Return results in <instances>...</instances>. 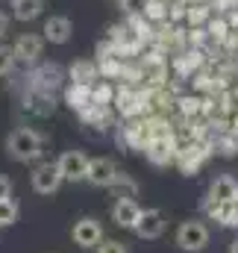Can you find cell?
<instances>
[{"instance_id": "obj_5", "label": "cell", "mask_w": 238, "mask_h": 253, "mask_svg": "<svg viewBox=\"0 0 238 253\" xmlns=\"http://www.w3.org/2000/svg\"><path fill=\"white\" fill-rule=\"evenodd\" d=\"M118 180H120V171L112 159H91V165H88V183L109 189V186H115Z\"/></svg>"}, {"instance_id": "obj_22", "label": "cell", "mask_w": 238, "mask_h": 253, "mask_svg": "<svg viewBox=\"0 0 238 253\" xmlns=\"http://www.w3.org/2000/svg\"><path fill=\"white\" fill-rule=\"evenodd\" d=\"M233 206H236V209H238V194H236V200H233Z\"/></svg>"}, {"instance_id": "obj_11", "label": "cell", "mask_w": 238, "mask_h": 253, "mask_svg": "<svg viewBox=\"0 0 238 253\" xmlns=\"http://www.w3.org/2000/svg\"><path fill=\"white\" fill-rule=\"evenodd\" d=\"M236 194H238V183L230 177V174H224V177H218V180L212 183L209 200H215V203H233Z\"/></svg>"}, {"instance_id": "obj_19", "label": "cell", "mask_w": 238, "mask_h": 253, "mask_svg": "<svg viewBox=\"0 0 238 253\" xmlns=\"http://www.w3.org/2000/svg\"><path fill=\"white\" fill-rule=\"evenodd\" d=\"M9 194H12V180H9V177H3V174H0V200H6V197H9Z\"/></svg>"}, {"instance_id": "obj_10", "label": "cell", "mask_w": 238, "mask_h": 253, "mask_svg": "<svg viewBox=\"0 0 238 253\" xmlns=\"http://www.w3.org/2000/svg\"><path fill=\"white\" fill-rule=\"evenodd\" d=\"M44 39L50 42V44H65L68 39H71V33H74V27H71V21L68 18H62V15H53V18H47L44 21Z\"/></svg>"}, {"instance_id": "obj_2", "label": "cell", "mask_w": 238, "mask_h": 253, "mask_svg": "<svg viewBox=\"0 0 238 253\" xmlns=\"http://www.w3.org/2000/svg\"><path fill=\"white\" fill-rule=\"evenodd\" d=\"M177 245L185 253H200L209 245V227L203 221H182L177 230Z\"/></svg>"}, {"instance_id": "obj_20", "label": "cell", "mask_w": 238, "mask_h": 253, "mask_svg": "<svg viewBox=\"0 0 238 253\" xmlns=\"http://www.w3.org/2000/svg\"><path fill=\"white\" fill-rule=\"evenodd\" d=\"M6 33H9V18H6V15L0 12V39H3Z\"/></svg>"}, {"instance_id": "obj_4", "label": "cell", "mask_w": 238, "mask_h": 253, "mask_svg": "<svg viewBox=\"0 0 238 253\" xmlns=\"http://www.w3.org/2000/svg\"><path fill=\"white\" fill-rule=\"evenodd\" d=\"M71 236H74V245H79V248H97L100 242H103V227L94 221V218H79L77 224H74V230H71Z\"/></svg>"}, {"instance_id": "obj_18", "label": "cell", "mask_w": 238, "mask_h": 253, "mask_svg": "<svg viewBox=\"0 0 238 253\" xmlns=\"http://www.w3.org/2000/svg\"><path fill=\"white\" fill-rule=\"evenodd\" d=\"M120 6L126 12H141V9H147V0H120Z\"/></svg>"}, {"instance_id": "obj_13", "label": "cell", "mask_w": 238, "mask_h": 253, "mask_svg": "<svg viewBox=\"0 0 238 253\" xmlns=\"http://www.w3.org/2000/svg\"><path fill=\"white\" fill-rule=\"evenodd\" d=\"M212 215H215V221H221L224 227H238V209L233 203H215V200H209V206H206Z\"/></svg>"}, {"instance_id": "obj_17", "label": "cell", "mask_w": 238, "mask_h": 253, "mask_svg": "<svg viewBox=\"0 0 238 253\" xmlns=\"http://www.w3.org/2000/svg\"><path fill=\"white\" fill-rule=\"evenodd\" d=\"M97 253H126V248L120 242H115V239H106V242L97 245Z\"/></svg>"}, {"instance_id": "obj_1", "label": "cell", "mask_w": 238, "mask_h": 253, "mask_svg": "<svg viewBox=\"0 0 238 253\" xmlns=\"http://www.w3.org/2000/svg\"><path fill=\"white\" fill-rule=\"evenodd\" d=\"M6 150H9V156L18 159V162H33V159L41 156V135H39L36 129L21 126V129H15V132L6 138Z\"/></svg>"}, {"instance_id": "obj_3", "label": "cell", "mask_w": 238, "mask_h": 253, "mask_svg": "<svg viewBox=\"0 0 238 253\" xmlns=\"http://www.w3.org/2000/svg\"><path fill=\"white\" fill-rule=\"evenodd\" d=\"M88 165L91 159L82 153V150H65L56 162L62 180H71V183H79V180H88Z\"/></svg>"}, {"instance_id": "obj_12", "label": "cell", "mask_w": 238, "mask_h": 253, "mask_svg": "<svg viewBox=\"0 0 238 253\" xmlns=\"http://www.w3.org/2000/svg\"><path fill=\"white\" fill-rule=\"evenodd\" d=\"M44 9V0H12V15L18 21H33Z\"/></svg>"}, {"instance_id": "obj_9", "label": "cell", "mask_w": 238, "mask_h": 253, "mask_svg": "<svg viewBox=\"0 0 238 253\" xmlns=\"http://www.w3.org/2000/svg\"><path fill=\"white\" fill-rule=\"evenodd\" d=\"M41 47H44V42H41L39 36H33V33H24V36L15 42L12 53H15V59H21V62H39V56H41Z\"/></svg>"}, {"instance_id": "obj_8", "label": "cell", "mask_w": 238, "mask_h": 253, "mask_svg": "<svg viewBox=\"0 0 238 253\" xmlns=\"http://www.w3.org/2000/svg\"><path fill=\"white\" fill-rule=\"evenodd\" d=\"M62 186V174L56 165H39L33 171V189L39 194H53Z\"/></svg>"}, {"instance_id": "obj_16", "label": "cell", "mask_w": 238, "mask_h": 253, "mask_svg": "<svg viewBox=\"0 0 238 253\" xmlns=\"http://www.w3.org/2000/svg\"><path fill=\"white\" fill-rule=\"evenodd\" d=\"M12 65H15V53H12V47H3V44H0V77L9 74Z\"/></svg>"}, {"instance_id": "obj_21", "label": "cell", "mask_w": 238, "mask_h": 253, "mask_svg": "<svg viewBox=\"0 0 238 253\" xmlns=\"http://www.w3.org/2000/svg\"><path fill=\"white\" fill-rule=\"evenodd\" d=\"M230 253H238V239L233 242V245H230Z\"/></svg>"}, {"instance_id": "obj_15", "label": "cell", "mask_w": 238, "mask_h": 253, "mask_svg": "<svg viewBox=\"0 0 238 253\" xmlns=\"http://www.w3.org/2000/svg\"><path fill=\"white\" fill-rule=\"evenodd\" d=\"M18 221V203L12 197L0 200V227H12Z\"/></svg>"}, {"instance_id": "obj_14", "label": "cell", "mask_w": 238, "mask_h": 253, "mask_svg": "<svg viewBox=\"0 0 238 253\" xmlns=\"http://www.w3.org/2000/svg\"><path fill=\"white\" fill-rule=\"evenodd\" d=\"M147 156H150V162L165 165L171 159V141L168 138H150L147 141Z\"/></svg>"}, {"instance_id": "obj_7", "label": "cell", "mask_w": 238, "mask_h": 253, "mask_svg": "<svg viewBox=\"0 0 238 253\" xmlns=\"http://www.w3.org/2000/svg\"><path fill=\"white\" fill-rule=\"evenodd\" d=\"M165 233V215L159 209H141V218L135 224L138 239H159Z\"/></svg>"}, {"instance_id": "obj_6", "label": "cell", "mask_w": 238, "mask_h": 253, "mask_svg": "<svg viewBox=\"0 0 238 253\" xmlns=\"http://www.w3.org/2000/svg\"><path fill=\"white\" fill-rule=\"evenodd\" d=\"M138 218H141V206H138L132 197H118V200H115V206H112V221H115L118 227L135 230Z\"/></svg>"}]
</instances>
